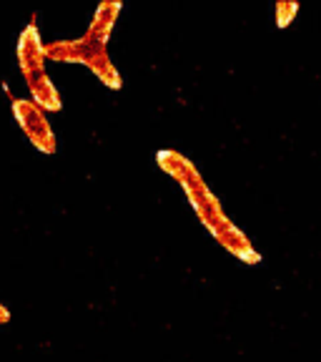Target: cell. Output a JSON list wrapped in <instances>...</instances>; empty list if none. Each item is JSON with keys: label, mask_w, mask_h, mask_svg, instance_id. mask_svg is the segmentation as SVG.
I'll return each mask as SVG.
<instances>
[{"label": "cell", "mask_w": 321, "mask_h": 362, "mask_svg": "<svg viewBox=\"0 0 321 362\" xmlns=\"http://www.w3.org/2000/svg\"><path fill=\"white\" fill-rule=\"evenodd\" d=\"M13 116H16L18 126H20V131L25 134V139H28L40 153H56V148H58L56 131H53L51 121H48L43 108L35 106L30 98H13Z\"/></svg>", "instance_id": "cell-3"}, {"label": "cell", "mask_w": 321, "mask_h": 362, "mask_svg": "<svg viewBox=\"0 0 321 362\" xmlns=\"http://www.w3.org/2000/svg\"><path fill=\"white\" fill-rule=\"evenodd\" d=\"M18 68H20L23 78L45 71V43L40 40L35 21H30L18 38Z\"/></svg>", "instance_id": "cell-4"}, {"label": "cell", "mask_w": 321, "mask_h": 362, "mask_svg": "<svg viewBox=\"0 0 321 362\" xmlns=\"http://www.w3.org/2000/svg\"><path fill=\"white\" fill-rule=\"evenodd\" d=\"M25 86H28L33 103H35V106L43 108L45 113H58L63 108L61 93H58V88L53 86L51 76L45 74V71L28 76V78H25Z\"/></svg>", "instance_id": "cell-6"}, {"label": "cell", "mask_w": 321, "mask_h": 362, "mask_svg": "<svg viewBox=\"0 0 321 362\" xmlns=\"http://www.w3.org/2000/svg\"><path fill=\"white\" fill-rule=\"evenodd\" d=\"M6 322H11V312H8V307L0 305V325H6Z\"/></svg>", "instance_id": "cell-8"}, {"label": "cell", "mask_w": 321, "mask_h": 362, "mask_svg": "<svg viewBox=\"0 0 321 362\" xmlns=\"http://www.w3.org/2000/svg\"><path fill=\"white\" fill-rule=\"evenodd\" d=\"M296 13H299V6H296V3L279 0L277 3V25L279 28H289V25L293 23V18H296Z\"/></svg>", "instance_id": "cell-7"}, {"label": "cell", "mask_w": 321, "mask_h": 362, "mask_svg": "<svg viewBox=\"0 0 321 362\" xmlns=\"http://www.w3.org/2000/svg\"><path fill=\"white\" fill-rule=\"evenodd\" d=\"M156 161H158V166H161V171H166L171 179L181 184V189L186 192L196 216L211 232V237H214L229 255L236 257L238 262H243V264H259L261 255L254 249L251 239L229 219V214H226L224 206H221L219 197H216L209 189V184L203 181L201 171L193 166L191 158H186L181 151H174V148H164V151L156 153Z\"/></svg>", "instance_id": "cell-1"}, {"label": "cell", "mask_w": 321, "mask_h": 362, "mask_svg": "<svg viewBox=\"0 0 321 362\" xmlns=\"http://www.w3.org/2000/svg\"><path fill=\"white\" fill-rule=\"evenodd\" d=\"M45 61L56 63H80L96 76L103 86L119 90L123 86L119 68L113 66L108 56V45L93 43L88 38H73V40H53L45 45Z\"/></svg>", "instance_id": "cell-2"}, {"label": "cell", "mask_w": 321, "mask_h": 362, "mask_svg": "<svg viewBox=\"0 0 321 362\" xmlns=\"http://www.w3.org/2000/svg\"><path fill=\"white\" fill-rule=\"evenodd\" d=\"M121 11H123V3H119V0H106V3H101V6L96 8V13H93V21H90L83 38L93 40V43L108 45V38H111L113 25L119 21Z\"/></svg>", "instance_id": "cell-5"}]
</instances>
